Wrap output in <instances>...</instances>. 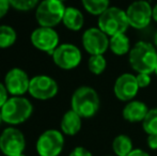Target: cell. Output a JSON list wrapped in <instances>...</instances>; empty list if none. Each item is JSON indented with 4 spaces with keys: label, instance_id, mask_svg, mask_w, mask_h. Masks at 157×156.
Wrapping results in <instances>:
<instances>
[{
    "label": "cell",
    "instance_id": "obj_1",
    "mask_svg": "<svg viewBox=\"0 0 157 156\" xmlns=\"http://www.w3.org/2000/svg\"><path fill=\"white\" fill-rule=\"evenodd\" d=\"M128 62L138 73H154L157 67V49L154 44L140 41L136 43L128 54Z\"/></svg>",
    "mask_w": 157,
    "mask_h": 156
},
{
    "label": "cell",
    "instance_id": "obj_2",
    "mask_svg": "<svg viewBox=\"0 0 157 156\" xmlns=\"http://www.w3.org/2000/svg\"><path fill=\"white\" fill-rule=\"evenodd\" d=\"M101 106L98 93L93 88L81 86L74 91L71 98L72 110L78 113L82 119L94 117Z\"/></svg>",
    "mask_w": 157,
    "mask_h": 156
},
{
    "label": "cell",
    "instance_id": "obj_3",
    "mask_svg": "<svg viewBox=\"0 0 157 156\" xmlns=\"http://www.w3.org/2000/svg\"><path fill=\"white\" fill-rule=\"evenodd\" d=\"M0 110L3 122L10 125H18L31 117L33 106L31 102L24 96H12Z\"/></svg>",
    "mask_w": 157,
    "mask_h": 156
},
{
    "label": "cell",
    "instance_id": "obj_4",
    "mask_svg": "<svg viewBox=\"0 0 157 156\" xmlns=\"http://www.w3.org/2000/svg\"><path fill=\"white\" fill-rule=\"evenodd\" d=\"M98 28L109 38L119 33H125L129 27L126 12L118 6H109L97 19Z\"/></svg>",
    "mask_w": 157,
    "mask_h": 156
},
{
    "label": "cell",
    "instance_id": "obj_5",
    "mask_svg": "<svg viewBox=\"0 0 157 156\" xmlns=\"http://www.w3.org/2000/svg\"><path fill=\"white\" fill-rule=\"evenodd\" d=\"M65 6L59 0H43L35 9V18L40 27L54 28L60 23L65 12Z\"/></svg>",
    "mask_w": 157,
    "mask_h": 156
},
{
    "label": "cell",
    "instance_id": "obj_6",
    "mask_svg": "<svg viewBox=\"0 0 157 156\" xmlns=\"http://www.w3.org/2000/svg\"><path fill=\"white\" fill-rule=\"evenodd\" d=\"M129 27L142 30L151 24L153 19V6L147 0H136L126 9Z\"/></svg>",
    "mask_w": 157,
    "mask_h": 156
},
{
    "label": "cell",
    "instance_id": "obj_7",
    "mask_svg": "<svg viewBox=\"0 0 157 156\" xmlns=\"http://www.w3.org/2000/svg\"><path fill=\"white\" fill-rule=\"evenodd\" d=\"M52 56L55 64L64 71L76 69L82 59L80 49L74 44L70 43L59 45Z\"/></svg>",
    "mask_w": 157,
    "mask_h": 156
},
{
    "label": "cell",
    "instance_id": "obj_8",
    "mask_svg": "<svg viewBox=\"0 0 157 156\" xmlns=\"http://www.w3.org/2000/svg\"><path fill=\"white\" fill-rule=\"evenodd\" d=\"M63 146V134L57 129H48L39 137L35 148L39 156H59Z\"/></svg>",
    "mask_w": 157,
    "mask_h": 156
},
{
    "label": "cell",
    "instance_id": "obj_9",
    "mask_svg": "<svg viewBox=\"0 0 157 156\" xmlns=\"http://www.w3.org/2000/svg\"><path fill=\"white\" fill-rule=\"evenodd\" d=\"M26 139L24 134L15 127H8L0 135V151L6 156L24 154Z\"/></svg>",
    "mask_w": 157,
    "mask_h": 156
},
{
    "label": "cell",
    "instance_id": "obj_10",
    "mask_svg": "<svg viewBox=\"0 0 157 156\" xmlns=\"http://www.w3.org/2000/svg\"><path fill=\"white\" fill-rule=\"evenodd\" d=\"M59 86L54 78L47 75H36L30 80L29 94L40 101H47L58 94Z\"/></svg>",
    "mask_w": 157,
    "mask_h": 156
},
{
    "label": "cell",
    "instance_id": "obj_11",
    "mask_svg": "<svg viewBox=\"0 0 157 156\" xmlns=\"http://www.w3.org/2000/svg\"><path fill=\"white\" fill-rule=\"evenodd\" d=\"M109 36L98 27L87 29L82 34V46L85 50L91 56L104 55L109 48Z\"/></svg>",
    "mask_w": 157,
    "mask_h": 156
},
{
    "label": "cell",
    "instance_id": "obj_12",
    "mask_svg": "<svg viewBox=\"0 0 157 156\" xmlns=\"http://www.w3.org/2000/svg\"><path fill=\"white\" fill-rule=\"evenodd\" d=\"M59 34L54 28L39 27L33 30L30 41L36 49L44 51L48 55H52L59 46Z\"/></svg>",
    "mask_w": 157,
    "mask_h": 156
},
{
    "label": "cell",
    "instance_id": "obj_13",
    "mask_svg": "<svg viewBox=\"0 0 157 156\" xmlns=\"http://www.w3.org/2000/svg\"><path fill=\"white\" fill-rule=\"evenodd\" d=\"M30 80L28 74L19 67H13L4 77V86L12 96H23L29 91Z\"/></svg>",
    "mask_w": 157,
    "mask_h": 156
},
{
    "label": "cell",
    "instance_id": "obj_14",
    "mask_svg": "<svg viewBox=\"0 0 157 156\" xmlns=\"http://www.w3.org/2000/svg\"><path fill=\"white\" fill-rule=\"evenodd\" d=\"M136 75L130 73L121 74L117 78L113 86V92L116 97L121 102H130L135 98L139 91Z\"/></svg>",
    "mask_w": 157,
    "mask_h": 156
},
{
    "label": "cell",
    "instance_id": "obj_15",
    "mask_svg": "<svg viewBox=\"0 0 157 156\" xmlns=\"http://www.w3.org/2000/svg\"><path fill=\"white\" fill-rule=\"evenodd\" d=\"M149 110V107L145 103L141 102V101L132 100L130 102H127V104L124 106L122 110V116L127 122H142Z\"/></svg>",
    "mask_w": 157,
    "mask_h": 156
},
{
    "label": "cell",
    "instance_id": "obj_16",
    "mask_svg": "<svg viewBox=\"0 0 157 156\" xmlns=\"http://www.w3.org/2000/svg\"><path fill=\"white\" fill-rule=\"evenodd\" d=\"M81 121H82V118L71 109L63 115L60 124L61 131L67 136H75L81 129V124H82Z\"/></svg>",
    "mask_w": 157,
    "mask_h": 156
},
{
    "label": "cell",
    "instance_id": "obj_17",
    "mask_svg": "<svg viewBox=\"0 0 157 156\" xmlns=\"http://www.w3.org/2000/svg\"><path fill=\"white\" fill-rule=\"evenodd\" d=\"M63 25L72 31H79L85 25V17L81 11L74 6H67L62 19Z\"/></svg>",
    "mask_w": 157,
    "mask_h": 156
},
{
    "label": "cell",
    "instance_id": "obj_18",
    "mask_svg": "<svg viewBox=\"0 0 157 156\" xmlns=\"http://www.w3.org/2000/svg\"><path fill=\"white\" fill-rule=\"evenodd\" d=\"M130 41L125 33H119L109 39V49L116 56H124L130 51Z\"/></svg>",
    "mask_w": 157,
    "mask_h": 156
},
{
    "label": "cell",
    "instance_id": "obj_19",
    "mask_svg": "<svg viewBox=\"0 0 157 156\" xmlns=\"http://www.w3.org/2000/svg\"><path fill=\"white\" fill-rule=\"evenodd\" d=\"M132 150V141L127 135H119L112 141V151L116 156H127Z\"/></svg>",
    "mask_w": 157,
    "mask_h": 156
},
{
    "label": "cell",
    "instance_id": "obj_20",
    "mask_svg": "<svg viewBox=\"0 0 157 156\" xmlns=\"http://www.w3.org/2000/svg\"><path fill=\"white\" fill-rule=\"evenodd\" d=\"M85 10L95 16H99L109 8L110 0H81Z\"/></svg>",
    "mask_w": 157,
    "mask_h": 156
},
{
    "label": "cell",
    "instance_id": "obj_21",
    "mask_svg": "<svg viewBox=\"0 0 157 156\" xmlns=\"http://www.w3.org/2000/svg\"><path fill=\"white\" fill-rule=\"evenodd\" d=\"M17 39L16 31L13 27L8 25L0 26V48H9L14 45Z\"/></svg>",
    "mask_w": 157,
    "mask_h": 156
},
{
    "label": "cell",
    "instance_id": "obj_22",
    "mask_svg": "<svg viewBox=\"0 0 157 156\" xmlns=\"http://www.w3.org/2000/svg\"><path fill=\"white\" fill-rule=\"evenodd\" d=\"M107 67V61H106L104 55H94L89 58L88 61V69L94 75H101Z\"/></svg>",
    "mask_w": 157,
    "mask_h": 156
},
{
    "label": "cell",
    "instance_id": "obj_23",
    "mask_svg": "<svg viewBox=\"0 0 157 156\" xmlns=\"http://www.w3.org/2000/svg\"><path fill=\"white\" fill-rule=\"evenodd\" d=\"M142 128L147 135H157V107L149 110L144 120L142 121Z\"/></svg>",
    "mask_w": 157,
    "mask_h": 156
},
{
    "label": "cell",
    "instance_id": "obj_24",
    "mask_svg": "<svg viewBox=\"0 0 157 156\" xmlns=\"http://www.w3.org/2000/svg\"><path fill=\"white\" fill-rule=\"evenodd\" d=\"M12 8L21 12H27L39 6V0H9Z\"/></svg>",
    "mask_w": 157,
    "mask_h": 156
},
{
    "label": "cell",
    "instance_id": "obj_25",
    "mask_svg": "<svg viewBox=\"0 0 157 156\" xmlns=\"http://www.w3.org/2000/svg\"><path fill=\"white\" fill-rule=\"evenodd\" d=\"M136 79H137V83H138L140 89L147 88L151 85V81H152L151 75H150V74H144V73H138L136 75Z\"/></svg>",
    "mask_w": 157,
    "mask_h": 156
},
{
    "label": "cell",
    "instance_id": "obj_26",
    "mask_svg": "<svg viewBox=\"0 0 157 156\" xmlns=\"http://www.w3.org/2000/svg\"><path fill=\"white\" fill-rule=\"evenodd\" d=\"M68 156H93V155H92V153L89 150H87L83 146H77V148H75L70 153Z\"/></svg>",
    "mask_w": 157,
    "mask_h": 156
},
{
    "label": "cell",
    "instance_id": "obj_27",
    "mask_svg": "<svg viewBox=\"0 0 157 156\" xmlns=\"http://www.w3.org/2000/svg\"><path fill=\"white\" fill-rule=\"evenodd\" d=\"M8 94H9V92H8V90H6L4 83L0 82V109L2 108V106H3L6 101L9 100Z\"/></svg>",
    "mask_w": 157,
    "mask_h": 156
},
{
    "label": "cell",
    "instance_id": "obj_28",
    "mask_svg": "<svg viewBox=\"0 0 157 156\" xmlns=\"http://www.w3.org/2000/svg\"><path fill=\"white\" fill-rule=\"evenodd\" d=\"M11 4L9 0H0V19L3 16H6V13L9 12Z\"/></svg>",
    "mask_w": 157,
    "mask_h": 156
},
{
    "label": "cell",
    "instance_id": "obj_29",
    "mask_svg": "<svg viewBox=\"0 0 157 156\" xmlns=\"http://www.w3.org/2000/svg\"><path fill=\"white\" fill-rule=\"evenodd\" d=\"M147 144L151 150H157V135L156 134L147 135Z\"/></svg>",
    "mask_w": 157,
    "mask_h": 156
},
{
    "label": "cell",
    "instance_id": "obj_30",
    "mask_svg": "<svg viewBox=\"0 0 157 156\" xmlns=\"http://www.w3.org/2000/svg\"><path fill=\"white\" fill-rule=\"evenodd\" d=\"M127 156H151L147 152L142 149H134Z\"/></svg>",
    "mask_w": 157,
    "mask_h": 156
},
{
    "label": "cell",
    "instance_id": "obj_31",
    "mask_svg": "<svg viewBox=\"0 0 157 156\" xmlns=\"http://www.w3.org/2000/svg\"><path fill=\"white\" fill-rule=\"evenodd\" d=\"M153 21L157 23V3L153 6Z\"/></svg>",
    "mask_w": 157,
    "mask_h": 156
},
{
    "label": "cell",
    "instance_id": "obj_32",
    "mask_svg": "<svg viewBox=\"0 0 157 156\" xmlns=\"http://www.w3.org/2000/svg\"><path fill=\"white\" fill-rule=\"evenodd\" d=\"M154 45H155V47L157 49V31H156L155 36H154Z\"/></svg>",
    "mask_w": 157,
    "mask_h": 156
},
{
    "label": "cell",
    "instance_id": "obj_33",
    "mask_svg": "<svg viewBox=\"0 0 157 156\" xmlns=\"http://www.w3.org/2000/svg\"><path fill=\"white\" fill-rule=\"evenodd\" d=\"M3 122V119H2V115H1V110H0V125H1V123Z\"/></svg>",
    "mask_w": 157,
    "mask_h": 156
},
{
    "label": "cell",
    "instance_id": "obj_34",
    "mask_svg": "<svg viewBox=\"0 0 157 156\" xmlns=\"http://www.w3.org/2000/svg\"><path fill=\"white\" fill-rule=\"evenodd\" d=\"M154 73L156 74V76H157V67H156V70H155V72H154Z\"/></svg>",
    "mask_w": 157,
    "mask_h": 156
},
{
    "label": "cell",
    "instance_id": "obj_35",
    "mask_svg": "<svg viewBox=\"0 0 157 156\" xmlns=\"http://www.w3.org/2000/svg\"><path fill=\"white\" fill-rule=\"evenodd\" d=\"M18 156H26L25 154H21V155H18Z\"/></svg>",
    "mask_w": 157,
    "mask_h": 156
},
{
    "label": "cell",
    "instance_id": "obj_36",
    "mask_svg": "<svg viewBox=\"0 0 157 156\" xmlns=\"http://www.w3.org/2000/svg\"><path fill=\"white\" fill-rule=\"evenodd\" d=\"M59 1H62L63 2V1H66V0H59Z\"/></svg>",
    "mask_w": 157,
    "mask_h": 156
},
{
    "label": "cell",
    "instance_id": "obj_37",
    "mask_svg": "<svg viewBox=\"0 0 157 156\" xmlns=\"http://www.w3.org/2000/svg\"><path fill=\"white\" fill-rule=\"evenodd\" d=\"M108 156H116V155H108Z\"/></svg>",
    "mask_w": 157,
    "mask_h": 156
}]
</instances>
